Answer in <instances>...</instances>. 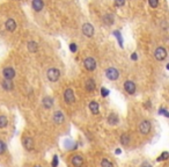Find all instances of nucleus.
<instances>
[{
	"mask_svg": "<svg viewBox=\"0 0 169 167\" xmlns=\"http://www.w3.org/2000/svg\"><path fill=\"white\" fill-rule=\"evenodd\" d=\"M46 77H48V79L50 81H52V82H55L59 79L60 77V71L59 70H57L55 67H52V69H49L48 72H46Z\"/></svg>",
	"mask_w": 169,
	"mask_h": 167,
	"instance_id": "obj_1",
	"label": "nucleus"
},
{
	"mask_svg": "<svg viewBox=\"0 0 169 167\" xmlns=\"http://www.w3.org/2000/svg\"><path fill=\"white\" fill-rule=\"evenodd\" d=\"M138 129H139L140 133H143V135H147V133H149L151 129H152V124H151V122H149V121L145 120V121L140 122V124H139V127H138Z\"/></svg>",
	"mask_w": 169,
	"mask_h": 167,
	"instance_id": "obj_2",
	"label": "nucleus"
},
{
	"mask_svg": "<svg viewBox=\"0 0 169 167\" xmlns=\"http://www.w3.org/2000/svg\"><path fill=\"white\" fill-rule=\"evenodd\" d=\"M105 76L107 78L109 79V80H117L118 79V77H120V72L117 69H115V67H109L107 71H105Z\"/></svg>",
	"mask_w": 169,
	"mask_h": 167,
	"instance_id": "obj_3",
	"label": "nucleus"
},
{
	"mask_svg": "<svg viewBox=\"0 0 169 167\" xmlns=\"http://www.w3.org/2000/svg\"><path fill=\"white\" fill-rule=\"evenodd\" d=\"M64 100L66 103H70V105L74 103V101H75L74 92L72 91L71 88H67V89L64 92Z\"/></svg>",
	"mask_w": 169,
	"mask_h": 167,
	"instance_id": "obj_4",
	"label": "nucleus"
},
{
	"mask_svg": "<svg viewBox=\"0 0 169 167\" xmlns=\"http://www.w3.org/2000/svg\"><path fill=\"white\" fill-rule=\"evenodd\" d=\"M154 56H155V58H156L158 61H160V62L164 61V59L167 58V51H166L164 48L159 46V48H156V50H155Z\"/></svg>",
	"mask_w": 169,
	"mask_h": 167,
	"instance_id": "obj_5",
	"label": "nucleus"
},
{
	"mask_svg": "<svg viewBox=\"0 0 169 167\" xmlns=\"http://www.w3.org/2000/svg\"><path fill=\"white\" fill-rule=\"evenodd\" d=\"M84 67H86V70H88V71H94L95 69H96V62H95L94 58L88 57V58L84 59Z\"/></svg>",
	"mask_w": 169,
	"mask_h": 167,
	"instance_id": "obj_6",
	"label": "nucleus"
},
{
	"mask_svg": "<svg viewBox=\"0 0 169 167\" xmlns=\"http://www.w3.org/2000/svg\"><path fill=\"white\" fill-rule=\"evenodd\" d=\"M82 33L87 37H93V35H94V27L90 23H84L82 26Z\"/></svg>",
	"mask_w": 169,
	"mask_h": 167,
	"instance_id": "obj_7",
	"label": "nucleus"
},
{
	"mask_svg": "<svg viewBox=\"0 0 169 167\" xmlns=\"http://www.w3.org/2000/svg\"><path fill=\"white\" fill-rule=\"evenodd\" d=\"M2 76H4V78H5L6 80H12L15 77L14 69H12V67H6V69H4Z\"/></svg>",
	"mask_w": 169,
	"mask_h": 167,
	"instance_id": "obj_8",
	"label": "nucleus"
},
{
	"mask_svg": "<svg viewBox=\"0 0 169 167\" xmlns=\"http://www.w3.org/2000/svg\"><path fill=\"white\" fill-rule=\"evenodd\" d=\"M124 88L129 94H134V93H136V84H134L133 81H130V80L125 81Z\"/></svg>",
	"mask_w": 169,
	"mask_h": 167,
	"instance_id": "obj_9",
	"label": "nucleus"
},
{
	"mask_svg": "<svg viewBox=\"0 0 169 167\" xmlns=\"http://www.w3.org/2000/svg\"><path fill=\"white\" fill-rule=\"evenodd\" d=\"M53 121H55L56 124H63L65 121L64 114H63L60 110L55 111V114H53Z\"/></svg>",
	"mask_w": 169,
	"mask_h": 167,
	"instance_id": "obj_10",
	"label": "nucleus"
},
{
	"mask_svg": "<svg viewBox=\"0 0 169 167\" xmlns=\"http://www.w3.org/2000/svg\"><path fill=\"white\" fill-rule=\"evenodd\" d=\"M42 103H43V107L45 109H51L52 106H53V99L51 96H45L42 100Z\"/></svg>",
	"mask_w": 169,
	"mask_h": 167,
	"instance_id": "obj_11",
	"label": "nucleus"
},
{
	"mask_svg": "<svg viewBox=\"0 0 169 167\" xmlns=\"http://www.w3.org/2000/svg\"><path fill=\"white\" fill-rule=\"evenodd\" d=\"M22 144H23V146H25L27 150H29V151L34 149V141H33V138H30V137H25L23 141H22Z\"/></svg>",
	"mask_w": 169,
	"mask_h": 167,
	"instance_id": "obj_12",
	"label": "nucleus"
},
{
	"mask_svg": "<svg viewBox=\"0 0 169 167\" xmlns=\"http://www.w3.org/2000/svg\"><path fill=\"white\" fill-rule=\"evenodd\" d=\"M72 165L74 167H81L84 165V158L81 156H73L72 157Z\"/></svg>",
	"mask_w": 169,
	"mask_h": 167,
	"instance_id": "obj_13",
	"label": "nucleus"
},
{
	"mask_svg": "<svg viewBox=\"0 0 169 167\" xmlns=\"http://www.w3.org/2000/svg\"><path fill=\"white\" fill-rule=\"evenodd\" d=\"M84 87L88 92H94L95 88H96V82H95L94 79H88V80H86Z\"/></svg>",
	"mask_w": 169,
	"mask_h": 167,
	"instance_id": "obj_14",
	"label": "nucleus"
},
{
	"mask_svg": "<svg viewBox=\"0 0 169 167\" xmlns=\"http://www.w3.org/2000/svg\"><path fill=\"white\" fill-rule=\"evenodd\" d=\"M33 8L36 10V12H40V10H43V7H44V2H43V0H33Z\"/></svg>",
	"mask_w": 169,
	"mask_h": 167,
	"instance_id": "obj_15",
	"label": "nucleus"
},
{
	"mask_svg": "<svg viewBox=\"0 0 169 167\" xmlns=\"http://www.w3.org/2000/svg\"><path fill=\"white\" fill-rule=\"evenodd\" d=\"M6 28L7 30L10 31H14L15 28H16V22L14 21V19H8L6 21Z\"/></svg>",
	"mask_w": 169,
	"mask_h": 167,
	"instance_id": "obj_16",
	"label": "nucleus"
},
{
	"mask_svg": "<svg viewBox=\"0 0 169 167\" xmlns=\"http://www.w3.org/2000/svg\"><path fill=\"white\" fill-rule=\"evenodd\" d=\"M1 86H2V88L4 89H6V91H12L13 88H14V85H13V81L12 80H4L2 82H1Z\"/></svg>",
	"mask_w": 169,
	"mask_h": 167,
	"instance_id": "obj_17",
	"label": "nucleus"
},
{
	"mask_svg": "<svg viewBox=\"0 0 169 167\" xmlns=\"http://www.w3.org/2000/svg\"><path fill=\"white\" fill-rule=\"evenodd\" d=\"M89 109H90V111H92L93 114H99V111H100L99 103H97L96 101H92L89 103Z\"/></svg>",
	"mask_w": 169,
	"mask_h": 167,
	"instance_id": "obj_18",
	"label": "nucleus"
},
{
	"mask_svg": "<svg viewBox=\"0 0 169 167\" xmlns=\"http://www.w3.org/2000/svg\"><path fill=\"white\" fill-rule=\"evenodd\" d=\"M27 46H28V50H29L30 52H36V51L38 50V44H37L36 42H34V41L28 42Z\"/></svg>",
	"mask_w": 169,
	"mask_h": 167,
	"instance_id": "obj_19",
	"label": "nucleus"
},
{
	"mask_svg": "<svg viewBox=\"0 0 169 167\" xmlns=\"http://www.w3.org/2000/svg\"><path fill=\"white\" fill-rule=\"evenodd\" d=\"M130 136L128 135V133H123L122 136H120V143L124 145V146H126V145H129L130 144Z\"/></svg>",
	"mask_w": 169,
	"mask_h": 167,
	"instance_id": "obj_20",
	"label": "nucleus"
},
{
	"mask_svg": "<svg viewBox=\"0 0 169 167\" xmlns=\"http://www.w3.org/2000/svg\"><path fill=\"white\" fill-rule=\"evenodd\" d=\"M108 121H109L110 124H117L118 123V116L116 114H110L109 117H108Z\"/></svg>",
	"mask_w": 169,
	"mask_h": 167,
	"instance_id": "obj_21",
	"label": "nucleus"
},
{
	"mask_svg": "<svg viewBox=\"0 0 169 167\" xmlns=\"http://www.w3.org/2000/svg\"><path fill=\"white\" fill-rule=\"evenodd\" d=\"M7 124H8L7 117L4 116V115H1V116H0V128H1V129H2V128H6L7 127Z\"/></svg>",
	"mask_w": 169,
	"mask_h": 167,
	"instance_id": "obj_22",
	"label": "nucleus"
},
{
	"mask_svg": "<svg viewBox=\"0 0 169 167\" xmlns=\"http://www.w3.org/2000/svg\"><path fill=\"white\" fill-rule=\"evenodd\" d=\"M103 21H104L107 25H111V23H114V16L108 14V15H105L103 18Z\"/></svg>",
	"mask_w": 169,
	"mask_h": 167,
	"instance_id": "obj_23",
	"label": "nucleus"
},
{
	"mask_svg": "<svg viewBox=\"0 0 169 167\" xmlns=\"http://www.w3.org/2000/svg\"><path fill=\"white\" fill-rule=\"evenodd\" d=\"M101 167H114V165H112V162L109 161L108 159H103V160L101 161Z\"/></svg>",
	"mask_w": 169,
	"mask_h": 167,
	"instance_id": "obj_24",
	"label": "nucleus"
},
{
	"mask_svg": "<svg viewBox=\"0 0 169 167\" xmlns=\"http://www.w3.org/2000/svg\"><path fill=\"white\" fill-rule=\"evenodd\" d=\"M168 157H169L168 152H167V151L162 152V154H161V156L158 158V161H163V160H167V159H168Z\"/></svg>",
	"mask_w": 169,
	"mask_h": 167,
	"instance_id": "obj_25",
	"label": "nucleus"
},
{
	"mask_svg": "<svg viewBox=\"0 0 169 167\" xmlns=\"http://www.w3.org/2000/svg\"><path fill=\"white\" fill-rule=\"evenodd\" d=\"M114 35L117 36V40H118V42H120V46L123 48V41H122V35H120V33L116 30V31H114Z\"/></svg>",
	"mask_w": 169,
	"mask_h": 167,
	"instance_id": "obj_26",
	"label": "nucleus"
},
{
	"mask_svg": "<svg viewBox=\"0 0 169 167\" xmlns=\"http://www.w3.org/2000/svg\"><path fill=\"white\" fill-rule=\"evenodd\" d=\"M6 149H7V146H6V144L2 141H0V154H2V153H5L6 152Z\"/></svg>",
	"mask_w": 169,
	"mask_h": 167,
	"instance_id": "obj_27",
	"label": "nucleus"
},
{
	"mask_svg": "<svg viewBox=\"0 0 169 167\" xmlns=\"http://www.w3.org/2000/svg\"><path fill=\"white\" fill-rule=\"evenodd\" d=\"M148 4L151 7L155 8V7H158V5H159V0H148Z\"/></svg>",
	"mask_w": 169,
	"mask_h": 167,
	"instance_id": "obj_28",
	"label": "nucleus"
},
{
	"mask_svg": "<svg viewBox=\"0 0 169 167\" xmlns=\"http://www.w3.org/2000/svg\"><path fill=\"white\" fill-rule=\"evenodd\" d=\"M124 4L125 0H115V5L117 7H122V6H124Z\"/></svg>",
	"mask_w": 169,
	"mask_h": 167,
	"instance_id": "obj_29",
	"label": "nucleus"
},
{
	"mask_svg": "<svg viewBox=\"0 0 169 167\" xmlns=\"http://www.w3.org/2000/svg\"><path fill=\"white\" fill-rule=\"evenodd\" d=\"M101 94H102V96H108L109 95V91L107 88H104V87H102L101 88Z\"/></svg>",
	"mask_w": 169,
	"mask_h": 167,
	"instance_id": "obj_30",
	"label": "nucleus"
},
{
	"mask_svg": "<svg viewBox=\"0 0 169 167\" xmlns=\"http://www.w3.org/2000/svg\"><path fill=\"white\" fill-rule=\"evenodd\" d=\"M70 50L72 51V52H77V50H78V46H77L75 43H71L70 44Z\"/></svg>",
	"mask_w": 169,
	"mask_h": 167,
	"instance_id": "obj_31",
	"label": "nucleus"
},
{
	"mask_svg": "<svg viewBox=\"0 0 169 167\" xmlns=\"http://www.w3.org/2000/svg\"><path fill=\"white\" fill-rule=\"evenodd\" d=\"M159 114H161V115H164L166 117L169 116L168 111H167V109H164V108H161V109H160V110H159Z\"/></svg>",
	"mask_w": 169,
	"mask_h": 167,
	"instance_id": "obj_32",
	"label": "nucleus"
},
{
	"mask_svg": "<svg viewBox=\"0 0 169 167\" xmlns=\"http://www.w3.org/2000/svg\"><path fill=\"white\" fill-rule=\"evenodd\" d=\"M58 166V157L55 156L53 159H52V167H57Z\"/></svg>",
	"mask_w": 169,
	"mask_h": 167,
	"instance_id": "obj_33",
	"label": "nucleus"
},
{
	"mask_svg": "<svg viewBox=\"0 0 169 167\" xmlns=\"http://www.w3.org/2000/svg\"><path fill=\"white\" fill-rule=\"evenodd\" d=\"M140 167H153V166H152V165H151L149 162H143Z\"/></svg>",
	"mask_w": 169,
	"mask_h": 167,
	"instance_id": "obj_34",
	"label": "nucleus"
},
{
	"mask_svg": "<svg viewBox=\"0 0 169 167\" xmlns=\"http://www.w3.org/2000/svg\"><path fill=\"white\" fill-rule=\"evenodd\" d=\"M137 58H138V57H137V54H132V55H131V59L137 61Z\"/></svg>",
	"mask_w": 169,
	"mask_h": 167,
	"instance_id": "obj_35",
	"label": "nucleus"
},
{
	"mask_svg": "<svg viewBox=\"0 0 169 167\" xmlns=\"http://www.w3.org/2000/svg\"><path fill=\"white\" fill-rule=\"evenodd\" d=\"M116 154H120V150H116Z\"/></svg>",
	"mask_w": 169,
	"mask_h": 167,
	"instance_id": "obj_36",
	"label": "nucleus"
},
{
	"mask_svg": "<svg viewBox=\"0 0 169 167\" xmlns=\"http://www.w3.org/2000/svg\"><path fill=\"white\" fill-rule=\"evenodd\" d=\"M35 167H41V166H35Z\"/></svg>",
	"mask_w": 169,
	"mask_h": 167,
	"instance_id": "obj_37",
	"label": "nucleus"
}]
</instances>
